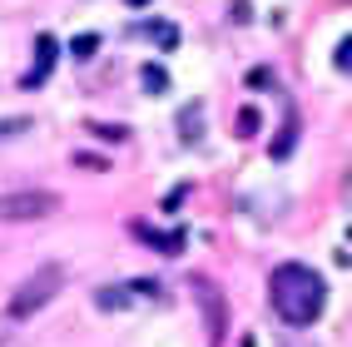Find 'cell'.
<instances>
[{
  "mask_svg": "<svg viewBox=\"0 0 352 347\" xmlns=\"http://www.w3.org/2000/svg\"><path fill=\"white\" fill-rule=\"evenodd\" d=\"M268 298H273V313L288 328H313L322 317V303H327V283L308 263H278L268 278Z\"/></svg>",
  "mask_w": 352,
  "mask_h": 347,
  "instance_id": "6da1fadb",
  "label": "cell"
},
{
  "mask_svg": "<svg viewBox=\"0 0 352 347\" xmlns=\"http://www.w3.org/2000/svg\"><path fill=\"white\" fill-rule=\"evenodd\" d=\"M60 283H65V268L60 263H45V268H35L25 283H20L15 293H10V303H6V313L10 317H30V313H40L50 298L60 293Z\"/></svg>",
  "mask_w": 352,
  "mask_h": 347,
  "instance_id": "7a4b0ae2",
  "label": "cell"
},
{
  "mask_svg": "<svg viewBox=\"0 0 352 347\" xmlns=\"http://www.w3.org/2000/svg\"><path fill=\"white\" fill-rule=\"evenodd\" d=\"M60 208V194L50 189H20V194H0V223H30Z\"/></svg>",
  "mask_w": 352,
  "mask_h": 347,
  "instance_id": "3957f363",
  "label": "cell"
},
{
  "mask_svg": "<svg viewBox=\"0 0 352 347\" xmlns=\"http://www.w3.org/2000/svg\"><path fill=\"white\" fill-rule=\"evenodd\" d=\"M134 298H159V283H120V288H100V293H95V303H100L104 313H114V308H129Z\"/></svg>",
  "mask_w": 352,
  "mask_h": 347,
  "instance_id": "277c9868",
  "label": "cell"
},
{
  "mask_svg": "<svg viewBox=\"0 0 352 347\" xmlns=\"http://www.w3.org/2000/svg\"><path fill=\"white\" fill-rule=\"evenodd\" d=\"M194 288H199L204 308H208V337H214V347H219V342H223V322H228L223 298H219V288H214V283H204V278H194Z\"/></svg>",
  "mask_w": 352,
  "mask_h": 347,
  "instance_id": "5b68a950",
  "label": "cell"
},
{
  "mask_svg": "<svg viewBox=\"0 0 352 347\" xmlns=\"http://www.w3.org/2000/svg\"><path fill=\"white\" fill-rule=\"evenodd\" d=\"M55 60H60V40H55V35H40V40H35V69L25 75V85H40V80L55 69Z\"/></svg>",
  "mask_w": 352,
  "mask_h": 347,
  "instance_id": "8992f818",
  "label": "cell"
},
{
  "mask_svg": "<svg viewBox=\"0 0 352 347\" xmlns=\"http://www.w3.org/2000/svg\"><path fill=\"white\" fill-rule=\"evenodd\" d=\"M179 134H184V144H199V134H204V104H184L179 109Z\"/></svg>",
  "mask_w": 352,
  "mask_h": 347,
  "instance_id": "52a82bcc",
  "label": "cell"
},
{
  "mask_svg": "<svg viewBox=\"0 0 352 347\" xmlns=\"http://www.w3.org/2000/svg\"><path fill=\"white\" fill-rule=\"evenodd\" d=\"M134 234L144 243H154V248H164V253H179L184 248V234H154V228H144V223H134Z\"/></svg>",
  "mask_w": 352,
  "mask_h": 347,
  "instance_id": "ba28073f",
  "label": "cell"
},
{
  "mask_svg": "<svg viewBox=\"0 0 352 347\" xmlns=\"http://www.w3.org/2000/svg\"><path fill=\"white\" fill-rule=\"evenodd\" d=\"M293 139H298V120L283 124V134L273 139V149H268V154H273V159H288V154H293Z\"/></svg>",
  "mask_w": 352,
  "mask_h": 347,
  "instance_id": "9c48e42d",
  "label": "cell"
},
{
  "mask_svg": "<svg viewBox=\"0 0 352 347\" xmlns=\"http://www.w3.org/2000/svg\"><path fill=\"white\" fill-rule=\"evenodd\" d=\"M139 35H149V40H159L164 50H174V45H179V30H174V25H139Z\"/></svg>",
  "mask_w": 352,
  "mask_h": 347,
  "instance_id": "30bf717a",
  "label": "cell"
},
{
  "mask_svg": "<svg viewBox=\"0 0 352 347\" xmlns=\"http://www.w3.org/2000/svg\"><path fill=\"white\" fill-rule=\"evenodd\" d=\"M95 50H100V35H75V45H69V55H75L80 65L95 60Z\"/></svg>",
  "mask_w": 352,
  "mask_h": 347,
  "instance_id": "8fae6325",
  "label": "cell"
},
{
  "mask_svg": "<svg viewBox=\"0 0 352 347\" xmlns=\"http://www.w3.org/2000/svg\"><path fill=\"white\" fill-rule=\"evenodd\" d=\"M144 89L149 95H164V89H169V75H164L159 65H144Z\"/></svg>",
  "mask_w": 352,
  "mask_h": 347,
  "instance_id": "7c38bea8",
  "label": "cell"
},
{
  "mask_svg": "<svg viewBox=\"0 0 352 347\" xmlns=\"http://www.w3.org/2000/svg\"><path fill=\"white\" fill-rule=\"evenodd\" d=\"M89 134L109 139V144H124V139H129V129H124V124H89Z\"/></svg>",
  "mask_w": 352,
  "mask_h": 347,
  "instance_id": "4fadbf2b",
  "label": "cell"
},
{
  "mask_svg": "<svg viewBox=\"0 0 352 347\" xmlns=\"http://www.w3.org/2000/svg\"><path fill=\"white\" fill-rule=\"evenodd\" d=\"M333 65L342 69V75H352V35H347V40L338 45V55H333Z\"/></svg>",
  "mask_w": 352,
  "mask_h": 347,
  "instance_id": "5bb4252c",
  "label": "cell"
},
{
  "mask_svg": "<svg viewBox=\"0 0 352 347\" xmlns=\"http://www.w3.org/2000/svg\"><path fill=\"white\" fill-rule=\"evenodd\" d=\"M30 129V120L25 114H15V120H0V139H10V134H25Z\"/></svg>",
  "mask_w": 352,
  "mask_h": 347,
  "instance_id": "9a60e30c",
  "label": "cell"
},
{
  "mask_svg": "<svg viewBox=\"0 0 352 347\" xmlns=\"http://www.w3.org/2000/svg\"><path fill=\"white\" fill-rule=\"evenodd\" d=\"M253 129H258V109H253V104H248V109H239V134H243V139H248V134H253Z\"/></svg>",
  "mask_w": 352,
  "mask_h": 347,
  "instance_id": "2e32d148",
  "label": "cell"
},
{
  "mask_svg": "<svg viewBox=\"0 0 352 347\" xmlns=\"http://www.w3.org/2000/svg\"><path fill=\"white\" fill-rule=\"evenodd\" d=\"M124 5H134V10H144V5H149V0H124Z\"/></svg>",
  "mask_w": 352,
  "mask_h": 347,
  "instance_id": "e0dca14e",
  "label": "cell"
},
{
  "mask_svg": "<svg viewBox=\"0 0 352 347\" xmlns=\"http://www.w3.org/2000/svg\"><path fill=\"white\" fill-rule=\"evenodd\" d=\"M283 347H313V342H283Z\"/></svg>",
  "mask_w": 352,
  "mask_h": 347,
  "instance_id": "ac0fdd59",
  "label": "cell"
}]
</instances>
